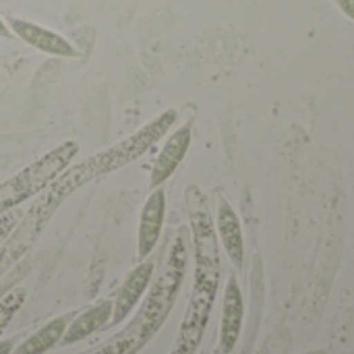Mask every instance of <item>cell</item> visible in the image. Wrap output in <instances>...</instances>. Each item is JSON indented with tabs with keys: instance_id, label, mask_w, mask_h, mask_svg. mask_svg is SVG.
Segmentation results:
<instances>
[{
	"instance_id": "cell-1",
	"label": "cell",
	"mask_w": 354,
	"mask_h": 354,
	"mask_svg": "<svg viewBox=\"0 0 354 354\" xmlns=\"http://www.w3.org/2000/svg\"><path fill=\"white\" fill-rule=\"evenodd\" d=\"M176 118H178V112L174 108L164 110L162 114H158L153 120L143 124L139 131H135L131 137L122 139L120 143H116L100 153H93L75 166H68L46 191L62 203L66 197H71L83 185L100 178V176L112 174V172L129 166L131 162L139 160L147 149H151L172 129Z\"/></svg>"
},
{
	"instance_id": "cell-2",
	"label": "cell",
	"mask_w": 354,
	"mask_h": 354,
	"mask_svg": "<svg viewBox=\"0 0 354 354\" xmlns=\"http://www.w3.org/2000/svg\"><path fill=\"white\" fill-rule=\"evenodd\" d=\"M187 261H189L187 236H185V230H178V234L174 236V241L168 249V257H166L156 282L149 288L147 299L143 301L137 317L127 328V332H131L135 336L137 348H143L158 334V330L170 315V311L178 299L185 274H187Z\"/></svg>"
},
{
	"instance_id": "cell-3",
	"label": "cell",
	"mask_w": 354,
	"mask_h": 354,
	"mask_svg": "<svg viewBox=\"0 0 354 354\" xmlns=\"http://www.w3.org/2000/svg\"><path fill=\"white\" fill-rule=\"evenodd\" d=\"M79 153L77 141H64L19 170L15 176L0 183V216L17 209L23 201L46 191L75 160Z\"/></svg>"
},
{
	"instance_id": "cell-4",
	"label": "cell",
	"mask_w": 354,
	"mask_h": 354,
	"mask_svg": "<svg viewBox=\"0 0 354 354\" xmlns=\"http://www.w3.org/2000/svg\"><path fill=\"white\" fill-rule=\"evenodd\" d=\"M185 201H187V212H189V222H191V232H193V249H195L193 286L218 290L220 249H218L216 222L209 212V201L197 185H189L185 189Z\"/></svg>"
},
{
	"instance_id": "cell-5",
	"label": "cell",
	"mask_w": 354,
	"mask_h": 354,
	"mask_svg": "<svg viewBox=\"0 0 354 354\" xmlns=\"http://www.w3.org/2000/svg\"><path fill=\"white\" fill-rule=\"evenodd\" d=\"M58 205H60V201L54 199L46 191L35 201V205H31L29 212L19 220V224L12 228V232L0 245V276L6 270H10L15 266V261H19L29 251V247L37 241V236L41 234L46 224L50 222V218L54 216Z\"/></svg>"
},
{
	"instance_id": "cell-6",
	"label": "cell",
	"mask_w": 354,
	"mask_h": 354,
	"mask_svg": "<svg viewBox=\"0 0 354 354\" xmlns=\"http://www.w3.org/2000/svg\"><path fill=\"white\" fill-rule=\"evenodd\" d=\"M8 27H10L12 35H17L21 41H25L27 46H31L44 54H50L56 58H77L79 56V50L66 37L41 27L37 23L12 17V19H8Z\"/></svg>"
},
{
	"instance_id": "cell-7",
	"label": "cell",
	"mask_w": 354,
	"mask_h": 354,
	"mask_svg": "<svg viewBox=\"0 0 354 354\" xmlns=\"http://www.w3.org/2000/svg\"><path fill=\"white\" fill-rule=\"evenodd\" d=\"M166 218V191L156 187L143 203L137 230V259L143 261L156 249Z\"/></svg>"
},
{
	"instance_id": "cell-8",
	"label": "cell",
	"mask_w": 354,
	"mask_h": 354,
	"mask_svg": "<svg viewBox=\"0 0 354 354\" xmlns=\"http://www.w3.org/2000/svg\"><path fill=\"white\" fill-rule=\"evenodd\" d=\"M191 141H193V122L183 124L168 137V141L164 143V147L158 153V158L151 166V172H149V185L153 189L162 187L176 172V168L189 153Z\"/></svg>"
},
{
	"instance_id": "cell-9",
	"label": "cell",
	"mask_w": 354,
	"mask_h": 354,
	"mask_svg": "<svg viewBox=\"0 0 354 354\" xmlns=\"http://www.w3.org/2000/svg\"><path fill=\"white\" fill-rule=\"evenodd\" d=\"M243 317H245V301L241 286L234 276L228 278L226 290H224V305H222V322H220V353L230 354L234 351L241 330H243Z\"/></svg>"
},
{
	"instance_id": "cell-10",
	"label": "cell",
	"mask_w": 354,
	"mask_h": 354,
	"mask_svg": "<svg viewBox=\"0 0 354 354\" xmlns=\"http://www.w3.org/2000/svg\"><path fill=\"white\" fill-rule=\"evenodd\" d=\"M153 276V261H141L129 276L124 278L122 286L116 292V299L112 301V319L110 324H120L129 317V313L137 307L141 297L145 295L149 282Z\"/></svg>"
},
{
	"instance_id": "cell-11",
	"label": "cell",
	"mask_w": 354,
	"mask_h": 354,
	"mask_svg": "<svg viewBox=\"0 0 354 354\" xmlns=\"http://www.w3.org/2000/svg\"><path fill=\"white\" fill-rule=\"evenodd\" d=\"M216 232L218 239L228 255V259L232 261V266L236 270L243 268L245 261V241H243V226L241 220L236 216V212L232 209V205L222 197L218 203V212H216Z\"/></svg>"
},
{
	"instance_id": "cell-12",
	"label": "cell",
	"mask_w": 354,
	"mask_h": 354,
	"mask_svg": "<svg viewBox=\"0 0 354 354\" xmlns=\"http://www.w3.org/2000/svg\"><path fill=\"white\" fill-rule=\"evenodd\" d=\"M110 319H112V301H97L89 305L87 309H83L79 315H75V319L68 322L60 344L71 346L75 342H81L87 336L95 334L97 330L106 328Z\"/></svg>"
},
{
	"instance_id": "cell-13",
	"label": "cell",
	"mask_w": 354,
	"mask_h": 354,
	"mask_svg": "<svg viewBox=\"0 0 354 354\" xmlns=\"http://www.w3.org/2000/svg\"><path fill=\"white\" fill-rule=\"evenodd\" d=\"M68 326V317H56L52 322H48L46 326H41L33 336H29L23 344H19L12 354H44L48 353L50 348H54L56 344H60L64 332Z\"/></svg>"
},
{
	"instance_id": "cell-14",
	"label": "cell",
	"mask_w": 354,
	"mask_h": 354,
	"mask_svg": "<svg viewBox=\"0 0 354 354\" xmlns=\"http://www.w3.org/2000/svg\"><path fill=\"white\" fill-rule=\"evenodd\" d=\"M25 288H12L8 290L2 299H0V334L6 330V326L12 322V317L19 313V309L25 303Z\"/></svg>"
},
{
	"instance_id": "cell-15",
	"label": "cell",
	"mask_w": 354,
	"mask_h": 354,
	"mask_svg": "<svg viewBox=\"0 0 354 354\" xmlns=\"http://www.w3.org/2000/svg\"><path fill=\"white\" fill-rule=\"evenodd\" d=\"M139 351L137 348V342H135V336L131 332H122L118 334L114 340H110L108 344H104L95 354H135Z\"/></svg>"
},
{
	"instance_id": "cell-16",
	"label": "cell",
	"mask_w": 354,
	"mask_h": 354,
	"mask_svg": "<svg viewBox=\"0 0 354 354\" xmlns=\"http://www.w3.org/2000/svg\"><path fill=\"white\" fill-rule=\"evenodd\" d=\"M23 218V214H19L17 209H12V212H6V214H2L0 216V245L6 241V236L12 232V228L19 224V220Z\"/></svg>"
},
{
	"instance_id": "cell-17",
	"label": "cell",
	"mask_w": 354,
	"mask_h": 354,
	"mask_svg": "<svg viewBox=\"0 0 354 354\" xmlns=\"http://www.w3.org/2000/svg\"><path fill=\"white\" fill-rule=\"evenodd\" d=\"M334 4H336L351 21H354V0H334Z\"/></svg>"
},
{
	"instance_id": "cell-18",
	"label": "cell",
	"mask_w": 354,
	"mask_h": 354,
	"mask_svg": "<svg viewBox=\"0 0 354 354\" xmlns=\"http://www.w3.org/2000/svg\"><path fill=\"white\" fill-rule=\"evenodd\" d=\"M0 37H12V31H10V27L2 21V17H0Z\"/></svg>"
},
{
	"instance_id": "cell-19",
	"label": "cell",
	"mask_w": 354,
	"mask_h": 354,
	"mask_svg": "<svg viewBox=\"0 0 354 354\" xmlns=\"http://www.w3.org/2000/svg\"><path fill=\"white\" fill-rule=\"evenodd\" d=\"M0 354H12V342L10 340L0 342Z\"/></svg>"
},
{
	"instance_id": "cell-20",
	"label": "cell",
	"mask_w": 354,
	"mask_h": 354,
	"mask_svg": "<svg viewBox=\"0 0 354 354\" xmlns=\"http://www.w3.org/2000/svg\"><path fill=\"white\" fill-rule=\"evenodd\" d=\"M212 354H222V353H220V351H216V353H212Z\"/></svg>"
}]
</instances>
